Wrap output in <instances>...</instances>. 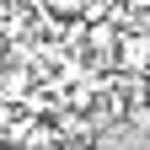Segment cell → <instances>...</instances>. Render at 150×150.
Returning a JSON list of instances; mask_svg holds the SVG:
<instances>
[{
    "label": "cell",
    "mask_w": 150,
    "mask_h": 150,
    "mask_svg": "<svg viewBox=\"0 0 150 150\" xmlns=\"http://www.w3.org/2000/svg\"><path fill=\"white\" fill-rule=\"evenodd\" d=\"M118 64L129 75H145L150 70V32H134V27L118 32Z\"/></svg>",
    "instance_id": "cell-1"
},
{
    "label": "cell",
    "mask_w": 150,
    "mask_h": 150,
    "mask_svg": "<svg viewBox=\"0 0 150 150\" xmlns=\"http://www.w3.org/2000/svg\"><path fill=\"white\" fill-rule=\"evenodd\" d=\"M91 43H97V48H112V43H118V32H112L107 22H91Z\"/></svg>",
    "instance_id": "cell-2"
},
{
    "label": "cell",
    "mask_w": 150,
    "mask_h": 150,
    "mask_svg": "<svg viewBox=\"0 0 150 150\" xmlns=\"http://www.w3.org/2000/svg\"><path fill=\"white\" fill-rule=\"evenodd\" d=\"M59 129H64V134H91V123H81V118H70V112L59 118Z\"/></svg>",
    "instance_id": "cell-3"
},
{
    "label": "cell",
    "mask_w": 150,
    "mask_h": 150,
    "mask_svg": "<svg viewBox=\"0 0 150 150\" xmlns=\"http://www.w3.org/2000/svg\"><path fill=\"white\" fill-rule=\"evenodd\" d=\"M129 112H134V123H139V129H150V97H145V102H134Z\"/></svg>",
    "instance_id": "cell-4"
},
{
    "label": "cell",
    "mask_w": 150,
    "mask_h": 150,
    "mask_svg": "<svg viewBox=\"0 0 150 150\" xmlns=\"http://www.w3.org/2000/svg\"><path fill=\"white\" fill-rule=\"evenodd\" d=\"M54 11H86V0H48Z\"/></svg>",
    "instance_id": "cell-5"
},
{
    "label": "cell",
    "mask_w": 150,
    "mask_h": 150,
    "mask_svg": "<svg viewBox=\"0 0 150 150\" xmlns=\"http://www.w3.org/2000/svg\"><path fill=\"white\" fill-rule=\"evenodd\" d=\"M123 6H134V11H150V0H123Z\"/></svg>",
    "instance_id": "cell-6"
},
{
    "label": "cell",
    "mask_w": 150,
    "mask_h": 150,
    "mask_svg": "<svg viewBox=\"0 0 150 150\" xmlns=\"http://www.w3.org/2000/svg\"><path fill=\"white\" fill-rule=\"evenodd\" d=\"M59 150H86V145H59Z\"/></svg>",
    "instance_id": "cell-7"
}]
</instances>
